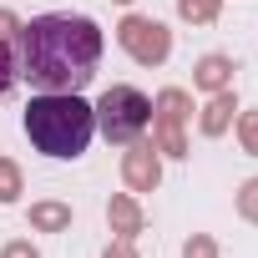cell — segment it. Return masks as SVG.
<instances>
[{"mask_svg":"<svg viewBox=\"0 0 258 258\" xmlns=\"http://www.w3.org/2000/svg\"><path fill=\"white\" fill-rule=\"evenodd\" d=\"M101 26L91 16H36L21 26V76L41 91H81L101 61Z\"/></svg>","mask_w":258,"mask_h":258,"instance_id":"6da1fadb","label":"cell"},{"mask_svg":"<svg viewBox=\"0 0 258 258\" xmlns=\"http://www.w3.org/2000/svg\"><path fill=\"white\" fill-rule=\"evenodd\" d=\"M96 132V111L81 101V91H41L26 106V137L46 157H81Z\"/></svg>","mask_w":258,"mask_h":258,"instance_id":"7a4b0ae2","label":"cell"},{"mask_svg":"<svg viewBox=\"0 0 258 258\" xmlns=\"http://www.w3.org/2000/svg\"><path fill=\"white\" fill-rule=\"evenodd\" d=\"M91 111H96V126H101L106 142H137L152 121V101L137 86H106Z\"/></svg>","mask_w":258,"mask_h":258,"instance_id":"3957f363","label":"cell"},{"mask_svg":"<svg viewBox=\"0 0 258 258\" xmlns=\"http://www.w3.org/2000/svg\"><path fill=\"white\" fill-rule=\"evenodd\" d=\"M116 41H121L126 56L142 61V66H162V61L172 56V31H167L162 21H152V16H126V21L116 26Z\"/></svg>","mask_w":258,"mask_h":258,"instance_id":"277c9868","label":"cell"},{"mask_svg":"<svg viewBox=\"0 0 258 258\" xmlns=\"http://www.w3.org/2000/svg\"><path fill=\"white\" fill-rule=\"evenodd\" d=\"M152 116H157V152H167V157H187L182 121L192 116V96H187L182 86H167V91L152 101Z\"/></svg>","mask_w":258,"mask_h":258,"instance_id":"5b68a950","label":"cell"},{"mask_svg":"<svg viewBox=\"0 0 258 258\" xmlns=\"http://www.w3.org/2000/svg\"><path fill=\"white\" fill-rule=\"evenodd\" d=\"M121 177H126L132 192H152V187L162 182V157H157V147H132V152L121 157Z\"/></svg>","mask_w":258,"mask_h":258,"instance_id":"8992f818","label":"cell"},{"mask_svg":"<svg viewBox=\"0 0 258 258\" xmlns=\"http://www.w3.org/2000/svg\"><path fill=\"white\" fill-rule=\"evenodd\" d=\"M106 223H111L116 238H137V233H142V208H137V198L116 192V198L106 203Z\"/></svg>","mask_w":258,"mask_h":258,"instance_id":"52a82bcc","label":"cell"},{"mask_svg":"<svg viewBox=\"0 0 258 258\" xmlns=\"http://www.w3.org/2000/svg\"><path fill=\"white\" fill-rule=\"evenodd\" d=\"M233 111H238L233 91H228V86H223V91H213V101L203 106V137H223L228 126H233Z\"/></svg>","mask_w":258,"mask_h":258,"instance_id":"ba28073f","label":"cell"},{"mask_svg":"<svg viewBox=\"0 0 258 258\" xmlns=\"http://www.w3.org/2000/svg\"><path fill=\"white\" fill-rule=\"evenodd\" d=\"M192 81H198L203 91H223V86L233 81V61L213 51V56H203V61H198V71H192Z\"/></svg>","mask_w":258,"mask_h":258,"instance_id":"9c48e42d","label":"cell"},{"mask_svg":"<svg viewBox=\"0 0 258 258\" xmlns=\"http://www.w3.org/2000/svg\"><path fill=\"white\" fill-rule=\"evenodd\" d=\"M31 228L61 233V228H71V208H66V203H36V208H31Z\"/></svg>","mask_w":258,"mask_h":258,"instance_id":"30bf717a","label":"cell"},{"mask_svg":"<svg viewBox=\"0 0 258 258\" xmlns=\"http://www.w3.org/2000/svg\"><path fill=\"white\" fill-rule=\"evenodd\" d=\"M218 11H223V0H177V16H182V21H192V26L218 21Z\"/></svg>","mask_w":258,"mask_h":258,"instance_id":"8fae6325","label":"cell"},{"mask_svg":"<svg viewBox=\"0 0 258 258\" xmlns=\"http://www.w3.org/2000/svg\"><path fill=\"white\" fill-rule=\"evenodd\" d=\"M16 76H21V56L11 51V41H0V96L16 86Z\"/></svg>","mask_w":258,"mask_h":258,"instance_id":"7c38bea8","label":"cell"},{"mask_svg":"<svg viewBox=\"0 0 258 258\" xmlns=\"http://www.w3.org/2000/svg\"><path fill=\"white\" fill-rule=\"evenodd\" d=\"M16 198H21V167L0 157V203H16Z\"/></svg>","mask_w":258,"mask_h":258,"instance_id":"4fadbf2b","label":"cell"},{"mask_svg":"<svg viewBox=\"0 0 258 258\" xmlns=\"http://www.w3.org/2000/svg\"><path fill=\"white\" fill-rule=\"evenodd\" d=\"M238 142H243V152L258 157V111H243L238 116Z\"/></svg>","mask_w":258,"mask_h":258,"instance_id":"5bb4252c","label":"cell"},{"mask_svg":"<svg viewBox=\"0 0 258 258\" xmlns=\"http://www.w3.org/2000/svg\"><path fill=\"white\" fill-rule=\"evenodd\" d=\"M238 213H243L248 223H258V177H248V182L238 187Z\"/></svg>","mask_w":258,"mask_h":258,"instance_id":"9a60e30c","label":"cell"},{"mask_svg":"<svg viewBox=\"0 0 258 258\" xmlns=\"http://www.w3.org/2000/svg\"><path fill=\"white\" fill-rule=\"evenodd\" d=\"M182 258H218V243H213L208 233H192V238L182 243Z\"/></svg>","mask_w":258,"mask_h":258,"instance_id":"2e32d148","label":"cell"},{"mask_svg":"<svg viewBox=\"0 0 258 258\" xmlns=\"http://www.w3.org/2000/svg\"><path fill=\"white\" fill-rule=\"evenodd\" d=\"M101 258H137V248H132V238H111Z\"/></svg>","mask_w":258,"mask_h":258,"instance_id":"e0dca14e","label":"cell"},{"mask_svg":"<svg viewBox=\"0 0 258 258\" xmlns=\"http://www.w3.org/2000/svg\"><path fill=\"white\" fill-rule=\"evenodd\" d=\"M0 258H41V253H36L26 238H21V243H6V253H0Z\"/></svg>","mask_w":258,"mask_h":258,"instance_id":"ac0fdd59","label":"cell"},{"mask_svg":"<svg viewBox=\"0 0 258 258\" xmlns=\"http://www.w3.org/2000/svg\"><path fill=\"white\" fill-rule=\"evenodd\" d=\"M11 31H21V21H16V11H0V41H6Z\"/></svg>","mask_w":258,"mask_h":258,"instance_id":"d6986e66","label":"cell"},{"mask_svg":"<svg viewBox=\"0 0 258 258\" xmlns=\"http://www.w3.org/2000/svg\"><path fill=\"white\" fill-rule=\"evenodd\" d=\"M121 6H126V0H121Z\"/></svg>","mask_w":258,"mask_h":258,"instance_id":"ffe728a7","label":"cell"}]
</instances>
